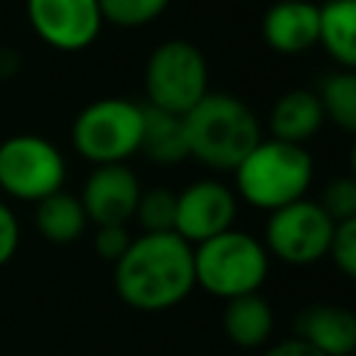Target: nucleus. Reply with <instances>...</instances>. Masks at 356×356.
Masks as SVG:
<instances>
[{"instance_id": "4", "label": "nucleus", "mask_w": 356, "mask_h": 356, "mask_svg": "<svg viewBox=\"0 0 356 356\" xmlns=\"http://www.w3.org/2000/svg\"><path fill=\"white\" fill-rule=\"evenodd\" d=\"M195 286L214 298H236L259 292L270 273V253L264 245L236 228H228L192 248Z\"/></svg>"}, {"instance_id": "2", "label": "nucleus", "mask_w": 356, "mask_h": 356, "mask_svg": "<svg viewBox=\"0 0 356 356\" xmlns=\"http://www.w3.org/2000/svg\"><path fill=\"white\" fill-rule=\"evenodd\" d=\"M181 120L189 159L209 170H234L261 139L256 111L225 92H206Z\"/></svg>"}, {"instance_id": "20", "label": "nucleus", "mask_w": 356, "mask_h": 356, "mask_svg": "<svg viewBox=\"0 0 356 356\" xmlns=\"http://www.w3.org/2000/svg\"><path fill=\"white\" fill-rule=\"evenodd\" d=\"M134 217L139 220L145 234H167L175 225V192L167 186H156L139 195Z\"/></svg>"}, {"instance_id": "22", "label": "nucleus", "mask_w": 356, "mask_h": 356, "mask_svg": "<svg viewBox=\"0 0 356 356\" xmlns=\"http://www.w3.org/2000/svg\"><path fill=\"white\" fill-rule=\"evenodd\" d=\"M320 209L334 220H353L356 217V178L353 175H337L323 186L320 195Z\"/></svg>"}, {"instance_id": "23", "label": "nucleus", "mask_w": 356, "mask_h": 356, "mask_svg": "<svg viewBox=\"0 0 356 356\" xmlns=\"http://www.w3.org/2000/svg\"><path fill=\"white\" fill-rule=\"evenodd\" d=\"M334 267L353 278L356 275V217L353 220H342L334 225V234H331V242H328V253H325Z\"/></svg>"}, {"instance_id": "24", "label": "nucleus", "mask_w": 356, "mask_h": 356, "mask_svg": "<svg viewBox=\"0 0 356 356\" xmlns=\"http://www.w3.org/2000/svg\"><path fill=\"white\" fill-rule=\"evenodd\" d=\"M95 253L108 261V264H117L122 259V253L128 250V245L134 242L128 225H95Z\"/></svg>"}, {"instance_id": "13", "label": "nucleus", "mask_w": 356, "mask_h": 356, "mask_svg": "<svg viewBox=\"0 0 356 356\" xmlns=\"http://www.w3.org/2000/svg\"><path fill=\"white\" fill-rule=\"evenodd\" d=\"M295 337L323 356H350L356 348V317L339 303H312L298 314Z\"/></svg>"}, {"instance_id": "7", "label": "nucleus", "mask_w": 356, "mask_h": 356, "mask_svg": "<svg viewBox=\"0 0 356 356\" xmlns=\"http://www.w3.org/2000/svg\"><path fill=\"white\" fill-rule=\"evenodd\" d=\"M67 164L61 150L36 134H17L0 142V189L17 200H42L64 186Z\"/></svg>"}, {"instance_id": "18", "label": "nucleus", "mask_w": 356, "mask_h": 356, "mask_svg": "<svg viewBox=\"0 0 356 356\" xmlns=\"http://www.w3.org/2000/svg\"><path fill=\"white\" fill-rule=\"evenodd\" d=\"M33 222H36V231L53 242V245H70L75 242L89 220H86V211L81 206V197L78 195H70L64 189L36 200V211H33Z\"/></svg>"}, {"instance_id": "26", "label": "nucleus", "mask_w": 356, "mask_h": 356, "mask_svg": "<svg viewBox=\"0 0 356 356\" xmlns=\"http://www.w3.org/2000/svg\"><path fill=\"white\" fill-rule=\"evenodd\" d=\"M261 356H323L320 350H314L309 342H303L300 337H289V339H281L275 345H270Z\"/></svg>"}, {"instance_id": "14", "label": "nucleus", "mask_w": 356, "mask_h": 356, "mask_svg": "<svg viewBox=\"0 0 356 356\" xmlns=\"http://www.w3.org/2000/svg\"><path fill=\"white\" fill-rule=\"evenodd\" d=\"M323 122H325V117H323L317 95L312 89H289L273 103L270 136L306 147V142L312 136H317Z\"/></svg>"}, {"instance_id": "9", "label": "nucleus", "mask_w": 356, "mask_h": 356, "mask_svg": "<svg viewBox=\"0 0 356 356\" xmlns=\"http://www.w3.org/2000/svg\"><path fill=\"white\" fill-rule=\"evenodd\" d=\"M236 192L222 181H195L175 192V225L172 231L192 248L234 228Z\"/></svg>"}, {"instance_id": "25", "label": "nucleus", "mask_w": 356, "mask_h": 356, "mask_svg": "<svg viewBox=\"0 0 356 356\" xmlns=\"http://www.w3.org/2000/svg\"><path fill=\"white\" fill-rule=\"evenodd\" d=\"M19 248V222L8 203L0 200V267H6Z\"/></svg>"}, {"instance_id": "12", "label": "nucleus", "mask_w": 356, "mask_h": 356, "mask_svg": "<svg viewBox=\"0 0 356 356\" xmlns=\"http://www.w3.org/2000/svg\"><path fill=\"white\" fill-rule=\"evenodd\" d=\"M317 11L312 0H275L261 17V36L270 50L298 56L317 44Z\"/></svg>"}, {"instance_id": "21", "label": "nucleus", "mask_w": 356, "mask_h": 356, "mask_svg": "<svg viewBox=\"0 0 356 356\" xmlns=\"http://www.w3.org/2000/svg\"><path fill=\"white\" fill-rule=\"evenodd\" d=\"M103 22L120 28H139L164 14L170 0H97Z\"/></svg>"}, {"instance_id": "15", "label": "nucleus", "mask_w": 356, "mask_h": 356, "mask_svg": "<svg viewBox=\"0 0 356 356\" xmlns=\"http://www.w3.org/2000/svg\"><path fill=\"white\" fill-rule=\"evenodd\" d=\"M153 164L170 167L184 159L186 153V136H184V120L178 114L161 111L156 106H142V134H139V150Z\"/></svg>"}, {"instance_id": "3", "label": "nucleus", "mask_w": 356, "mask_h": 356, "mask_svg": "<svg viewBox=\"0 0 356 356\" xmlns=\"http://www.w3.org/2000/svg\"><path fill=\"white\" fill-rule=\"evenodd\" d=\"M236 197L261 211H275L306 197L314 175V161L303 145H289L261 136L259 145L231 170Z\"/></svg>"}, {"instance_id": "6", "label": "nucleus", "mask_w": 356, "mask_h": 356, "mask_svg": "<svg viewBox=\"0 0 356 356\" xmlns=\"http://www.w3.org/2000/svg\"><path fill=\"white\" fill-rule=\"evenodd\" d=\"M209 92V64L200 47L184 39L161 42L145 64L147 106L184 117Z\"/></svg>"}, {"instance_id": "10", "label": "nucleus", "mask_w": 356, "mask_h": 356, "mask_svg": "<svg viewBox=\"0 0 356 356\" xmlns=\"http://www.w3.org/2000/svg\"><path fill=\"white\" fill-rule=\"evenodd\" d=\"M28 22L44 44L67 53L89 47L103 28L97 0H28Z\"/></svg>"}, {"instance_id": "1", "label": "nucleus", "mask_w": 356, "mask_h": 356, "mask_svg": "<svg viewBox=\"0 0 356 356\" xmlns=\"http://www.w3.org/2000/svg\"><path fill=\"white\" fill-rule=\"evenodd\" d=\"M114 289L136 312H167L195 289L192 245L175 231L134 236L114 264Z\"/></svg>"}, {"instance_id": "5", "label": "nucleus", "mask_w": 356, "mask_h": 356, "mask_svg": "<svg viewBox=\"0 0 356 356\" xmlns=\"http://www.w3.org/2000/svg\"><path fill=\"white\" fill-rule=\"evenodd\" d=\"M142 106L128 97H100L83 106L72 122V147L81 159L100 164H128L139 150Z\"/></svg>"}, {"instance_id": "16", "label": "nucleus", "mask_w": 356, "mask_h": 356, "mask_svg": "<svg viewBox=\"0 0 356 356\" xmlns=\"http://www.w3.org/2000/svg\"><path fill=\"white\" fill-rule=\"evenodd\" d=\"M273 306L259 295H236L225 300L222 331L236 348H261L273 334Z\"/></svg>"}, {"instance_id": "28", "label": "nucleus", "mask_w": 356, "mask_h": 356, "mask_svg": "<svg viewBox=\"0 0 356 356\" xmlns=\"http://www.w3.org/2000/svg\"><path fill=\"white\" fill-rule=\"evenodd\" d=\"M323 3H328V0H323Z\"/></svg>"}, {"instance_id": "8", "label": "nucleus", "mask_w": 356, "mask_h": 356, "mask_svg": "<svg viewBox=\"0 0 356 356\" xmlns=\"http://www.w3.org/2000/svg\"><path fill=\"white\" fill-rule=\"evenodd\" d=\"M334 225L337 222L320 209L317 200L300 197L270 211L261 245L267 253L286 264H314L328 253Z\"/></svg>"}, {"instance_id": "19", "label": "nucleus", "mask_w": 356, "mask_h": 356, "mask_svg": "<svg viewBox=\"0 0 356 356\" xmlns=\"http://www.w3.org/2000/svg\"><path fill=\"white\" fill-rule=\"evenodd\" d=\"M323 108V117L331 120L337 128L353 134L356 131V75L353 70H337L323 78L320 89L314 92Z\"/></svg>"}, {"instance_id": "11", "label": "nucleus", "mask_w": 356, "mask_h": 356, "mask_svg": "<svg viewBox=\"0 0 356 356\" xmlns=\"http://www.w3.org/2000/svg\"><path fill=\"white\" fill-rule=\"evenodd\" d=\"M142 186L128 164H100L81 189V206L95 225H128L134 220Z\"/></svg>"}, {"instance_id": "17", "label": "nucleus", "mask_w": 356, "mask_h": 356, "mask_svg": "<svg viewBox=\"0 0 356 356\" xmlns=\"http://www.w3.org/2000/svg\"><path fill=\"white\" fill-rule=\"evenodd\" d=\"M317 44L342 67H356V0H328L317 11Z\"/></svg>"}, {"instance_id": "27", "label": "nucleus", "mask_w": 356, "mask_h": 356, "mask_svg": "<svg viewBox=\"0 0 356 356\" xmlns=\"http://www.w3.org/2000/svg\"><path fill=\"white\" fill-rule=\"evenodd\" d=\"M17 67H19L17 53L8 50V47H3V50H0V78H11V75L17 72Z\"/></svg>"}]
</instances>
